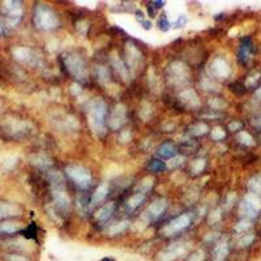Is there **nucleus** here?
I'll return each mask as SVG.
<instances>
[{
    "mask_svg": "<svg viewBox=\"0 0 261 261\" xmlns=\"http://www.w3.org/2000/svg\"><path fill=\"white\" fill-rule=\"evenodd\" d=\"M107 105L102 98H95L89 107L88 122L93 134L98 137H103L106 135V120H107Z\"/></svg>",
    "mask_w": 261,
    "mask_h": 261,
    "instance_id": "f257e3e1",
    "label": "nucleus"
},
{
    "mask_svg": "<svg viewBox=\"0 0 261 261\" xmlns=\"http://www.w3.org/2000/svg\"><path fill=\"white\" fill-rule=\"evenodd\" d=\"M33 21H34V25H36L37 29L46 30V32L57 29L60 24L57 13L45 4H39V6L36 7Z\"/></svg>",
    "mask_w": 261,
    "mask_h": 261,
    "instance_id": "f03ea898",
    "label": "nucleus"
},
{
    "mask_svg": "<svg viewBox=\"0 0 261 261\" xmlns=\"http://www.w3.org/2000/svg\"><path fill=\"white\" fill-rule=\"evenodd\" d=\"M64 65L69 74H72L76 80L85 81L89 76V71L86 67L85 59L79 53H68L64 55Z\"/></svg>",
    "mask_w": 261,
    "mask_h": 261,
    "instance_id": "7ed1b4c3",
    "label": "nucleus"
},
{
    "mask_svg": "<svg viewBox=\"0 0 261 261\" xmlns=\"http://www.w3.org/2000/svg\"><path fill=\"white\" fill-rule=\"evenodd\" d=\"M190 242H175L160 251L157 255V261H176L190 253Z\"/></svg>",
    "mask_w": 261,
    "mask_h": 261,
    "instance_id": "20e7f679",
    "label": "nucleus"
},
{
    "mask_svg": "<svg viewBox=\"0 0 261 261\" xmlns=\"http://www.w3.org/2000/svg\"><path fill=\"white\" fill-rule=\"evenodd\" d=\"M0 9H2V13L6 16L7 27L9 28L17 27L18 22L22 18V15H24V9H22L21 2H13V0L3 2L2 6H0Z\"/></svg>",
    "mask_w": 261,
    "mask_h": 261,
    "instance_id": "39448f33",
    "label": "nucleus"
},
{
    "mask_svg": "<svg viewBox=\"0 0 261 261\" xmlns=\"http://www.w3.org/2000/svg\"><path fill=\"white\" fill-rule=\"evenodd\" d=\"M167 79L174 85H181L190 79V68L183 62H172L167 67Z\"/></svg>",
    "mask_w": 261,
    "mask_h": 261,
    "instance_id": "423d86ee",
    "label": "nucleus"
},
{
    "mask_svg": "<svg viewBox=\"0 0 261 261\" xmlns=\"http://www.w3.org/2000/svg\"><path fill=\"white\" fill-rule=\"evenodd\" d=\"M68 178L80 188H88L92 184V174L85 167L79 165H71L65 169Z\"/></svg>",
    "mask_w": 261,
    "mask_h": 261,
    "instance_id": "0eeeda50",
    "label": "nucleus"
},
{
    "mask_svg": "<svg viewBox=\"0 0 261 261\" xmlns=\"http://www.w3.org/2000/svg\"><path fill=\"white\" fill-rule=\"evenodd\" d=\"M192 223V216L191 214H180L170 221L165 227L162 228V234L165 237H174L179 232L187 230Z\"/></svg>",
    "mask_w": 261,
    "mask_h": 261,
    "instance_id": "6e6552de",
    "label": "nucleus"
},
{
    "mask_svg": "<svg viewBox=\"0 0 261 261\" xmlns=\"http://www.w3.org/2000/svg\"><path fill=\"white\" fill-rule=\"evenodd\" d=\"M12 55L17 62L33 65V67H38L42 63L41 55H39L36 50H33V48L30 47H25V46H20V47L13 48Z\"/></svg>",
    "mask_w": 261,
    "mask_h": 261,
    "instance_id": "1a4fd4ad",
    "label": "nucleus"
},
{
    "mask_svg": "<svg viewBox=\"0 0 261 261\" xmlns=\"http://www.w3.org/2000/svg\"><path fill=\"white\" fill-rule=\"evenodd\" d=\"M124 55L125 62H127V68L129 69V72H137V69L140 68V65L144 63L143 53L134 43L128 42L127 45H125Z\"/></svg>",
    "mask_w": 261,
    "mask_h": 261,
    "instance_id": "9d476101",
    "label": "nucleus"
},
{
    "mask_svg": "<svg viewBox=\"0 0 261 261\" xmlns=\"http://www.w3.org/2000/svg\"><path fill=\"white\" fill-rule=\"evenodd\" d=\"M125 122H127V109L123 103L115 105L110 116L106 120V124L113 130H119L124 125Z\"/></svg>",
    "mask_w": 261,
    "mask_h": 261,
    "instance_id": "9b49d317",
    "label": "nucleus"
},
{
    "mask_svg": "<svg viewBox=\"0 0 261 261\" xmlns=\"http://www.w3.org/2000/svg\"><path fill=\"white\" fill-rule=\"evenodd\" d=\"M167 200L163 199V197H160V199L154 200L148 206V209L144 213V220L146 222H151V221H157L161 216H162L167 209Z\"/></svg>",
    "mask_w": 261,
    "mask_h": 261,
    "instance_id": "f8f14e48",
    "label": "nucleus"
},
{
    "mask_svg": "<svg viewBox=\"0 0 261 261\" xmlns=\"http://www.w3.org/2000/svg\"><path fill=\"white\" fill-rule=\"evenodd\" d=\"M51 191H53L54 206H55L57 213H68L71 209V199H69L68 193L65 192V188H58V190Z\"/></svg>",
    "mask_w": 261,
    "mask_h": 261,
    "instance_id": "ddd939ff",
    "label": "nucleus"
},
{
    "mask_svg": "<svg viewBox=\"0 0 261 261\" xmlns=\"http://www.w3.org/2000/svg\"><path fill=\"white\" fill-rule=\"evenodd\" d=\"M4 128H6V132H8L12 137H22L29 134L30 129H32V125H30V123L24 122V120L13 119V120H7Z\"/></svg>",
    "mask_w": 261,
    "mask_h": 261,
    "instance_id": "4468645a",
    "label": "nucleus"
},
{
    "mask_svg": "<svg viewBox=\"0 0 261 261\" xmlns=\"http://www.w3.org/2000/svg\"><path fill=\"white\" fill-rule=\"evenodd\" d=\"M53 124L62 130H77L79 122L74 116L68 115V114L59 113L57 116L53 118Z\"/></svg>",
    "mask_w": 261,
    "mask_h": 261,
    "instance_id": "2eb2a0df",
    "label": "nucleus"
},
{
    "mask_svg": "<svg viewBox=\"0 0 261 261\" xmlns=\"http://www.w3.org/2000/svg\"><path fill=\"white\" fill-rule=\"evenodd\" d=\"M178 99L184 107L191 109V110H195V109H199L200 107V98L197 95V93L193 89H184L183 92L179 93Z\"/></svg>",
    "mask_w": 261,
    "mask_h": 261,
    "instance_id": "dca6fc26",
    "label": "nucleus"
},
{
    "mask_svg": "<svg viewBox=\"0 0 261 261\" xmlns=\"http://www.w3.org/2000/svg\"><path fill=\"white\" fill-rule=\"evenodd\" d=\"M212 76L216 79H225L230 74V67L222 58H216L209 67Z\"/></svg>",
    "mask_w": 261,
    "mask_h": 261,
    "instance_id": "f3484780",
    "label": "nucleus"
},
{
    "mask_svg": "<svg viewBox=\"0 0 261 261\" xmlns=\"http://www.w3.org/2000/svg\"><path fill=\"white\" fill-rule=\"evenodd\" d=\"M110 62H111V65L115 68V71L119 73V76H120L125 83H128L130 79V72L129 69L127 68V64L123 62L122 58L119 57V54L116 53V51H114V53L110 55Z\"/></svg>",
    "mask_w": 261,
    "mask_h": 261,
    "instance_id": "a211bd4d",
    "label": "nucleus"
},
{
    "mask_svg": "<svg viewBox=\"0 0 261 261\" xmlns=\"http://www.w3.org/2000/svg\"><path fill=\"white\" fill-rule=\"evenodd\" d=\"M21 214H22V209L18 205L11 204V202H0V220L20 217Z\"/></svg>",
    "mask_w": 261,
    "mask_h": 261,
    "instance_id": "6ab92c4d",
    "label": "nucleus"
},
{
    "mask_svg": "<svg viewBox=\"0 0 261 261\" xmlns=\"http://www.w3.org/2000/svg\"><path fill=\"white\" fill-rule=\"evenodd\" d=\"M114 211H115V202H107L95 213V221L101 223L106 222V221L110 220V217L114 214Z\"/></svg>",
    "mask_w": 261,
    "mask_h": 261,
    "instance_id": "aec40b11",
    "label": "nucleus"
},
{
    "mask_svg": "<svg viewBox=\"0 0 261 261\" xmlns=\"http://www.w3.org/2000/svg\"><path fill=\"white\" fill-rule=\"evenodd\" d=\"M107 195H109V184H101V186L97 187V190L93 192L92 200H90V206H95V205L101 204V202L106 199Z\"/></svg>",
    "mask_w": 261,
    "mask_h": 261,
    "instance_id": "412c9836",
    "label": "nucleus"
},
{
    "mask_svg": "<svg viewBox=\"0 0 261 261\" xmlns=\"http://www.w3.org/2000/svg\"><path fill=\"white\" fill-rule=\"evenodd\" d=\"M30 163L33 166L38 167V169H48V167L53 166V161L48 155L46 154H33L29 157Z\"/></svg>",
    "mask_w": 261,
    "mask_h": 261,
    "instance_id": "4be33fe9",
    "label": "nucleus"
},
{
    "mask_svg": "<svg viewBox=\"0 0 261 261\" xmlns=\"http://www.w3.org/2000/svg\"><path fill=\"white\" fill-rule=\"evenodd\" d=\"M157 153L161 158H163V160H171V158H174L176 155V149L171 141H167V143H163L162 145L158 148Z\"/></svg>",
    "mask_w": 261,
    "mask_h": 261,
    "instance_id": "5701e85b",
    "label": "nucleus"
},
{
    "mask_svg": "<svg viewBox=\"0 0 261 261\" xmlns=\"http://www.w3.org/2000/svg\"><path fill=\"white\" fill-rule=\"evenodd\" d=\"M128 227H129V221H120V222L109 226L106 230V234L109 237H116V235H120L122 232H124Z\"/></svg>",
    "mask_w": 261,
    "mask_h": 261,
    "instance_id": "b1692460",
    "label": "nucleus"
},
{
    "mask_svg": "<svg viewBox=\"0 0 261 261\" xmlns=\"http://www.w3.org/2000/svg\"><path fill=\"white\" fill-rule=\"evenodd\" d=\"M48 181L51 183V190H58V188H64V176L59 171H50L48 172Z\"/></svg>",
    "mask_w": 261,
    "mask_h": 261,
    "instance_id": "393cba45",
    "label": "nucleus"
},
{
    "mask_svg": "<svg viewBox=\"0 0 261 261\" xmlns=\"http://www.w3.org/2000/svg\"><path fill=\"white\" fill-rule=\"evenodd\" d=\"M94 76L101 85H106L110 81V72H109V69L105 65H95Z\"/></svg>",
    "mask_w": 261,
    "mask_h": 261,
    "instance_id": "a878e982",
    "label": "nucleus"
},
{
    "mask_svg": "<svg viewBox=\"0 0 261 261\" xmlns=\"http://www.w3.org/2000/svg\"><path fill=\"white\" fill-rule=\"evenodd\" d=\"M154 186V178H151V176H146V178L141 179L139 181L136 187H135V192L136 193H143V195H146L149 191L153 188Z\"/></svg>",
    "mask_w": 261,
    "mask_h": 261,
    "instance_id": "bb28decb",
    "label": "nucleus"
},
{
    "mask_svg": "<svg viewBox=\"0 0 261 261\" xmlns=\"http://www.w3.org/2000/svg\"><path fill=\"white\" fill-rule=\"evenodd\" d=\"M228 256V244L226 242L217 244L213 251V261H226Z\"/></svg>",
    "mask_w": 261,
    "mask_h": 261,
    "instance_id": "cd10ccee",
    "label": "nucleus"
},
{
    "mask_svg": "<svg viewBox=\"0 0 261 261\" xmlns=\"http://www.w3.org/2000/svg\"><path fill=\"white\" fill-rule=\"evenodd\" d=\"M21 230V223L18 222H3L0 223V235L16 234Z\"/></svg>",
    "mask_w": 261,
    "mask_h": 261,
    "instance_id": "c85d7f7f",
    "label": "nucleus"
},
{
    "mask_svg": "<svg viewBox=\"0 0 261 261\" xmlns=\"http://www.w3.org/2000/svg\"><path fill=\"white\" fill-rule=\"evenodd\" d=\"M144 201H145V195H143V193H135V195H132L127 200L125 204H127L128 211H136Z\"/></svg>",
    "mask_w": 261,
    "mask_h": 261,
    "instance_id": "c756f323",
    "label": "nucleus"
},
{
    "mask_svg": "<svg viewBox=\"0 0 261 261\" xmlns=\"http://www.w3.org/2000/svg\"><path fill=\"white\" fill-rule=\"evenodd\" d=\"M249 59H251V43L249 41H244L239 48V60L242 63H247Z\"/></svg>",
    "mask_w": 261,
    "mask_h": 261,
    "instance_id": "7c9ffc66",
    "label": "nucleus"
},
{
    "mask_svg": "<svg viewBox=\"0 0 261 261\" xmlns=\"http://www.w3.org/2000/svg\"><path fill=\"white\" fill-rule=\"evenodd\" d=\"M188 130H190V134L192 135V136H202V135H205L208 132V125L201 122L195 123V124L190 125Z\"/></svg>",
    "mask_w": 261,
    "mask_h": 261,
    "instance_id": "2f4dec72",
    "label": "nucleus"
},
{
    "mask_svg": "<svg viewBox=\"0 0 261 261\" xmlns=\"http://www.w3.org/2000/svg\"><path fill=\"white\" fill-rule=\"evenodd\" d=\"M153 115V106L148 102H143L141 103V109H140V118L143 120H149Z\"/></svg>",
    "mask_w": 261,
    "mask_h": 261,
    "instance_id": "473e14b6",
    "label": "nucleus"
},
{
    "mask_svg": "<svg viewBox=\"0 0 261 261\" xmlns=\"http://www.w3.org/2000/svg\"><path fill=\"white\" fill-rule=\"evenodd\" d=\"M205 165H206V161L202 160V158H197V160L193 161L192 165H191V172H192L193 175H197V174L204 171Z\"/></svg>",
    "mask_w": 261,
    "mask_h": 261,
    "instance_id": "72a5a7b5",
    "label": "nucleus"
},
{
    "mask_svg": "<svg viewBox=\"0 0 261 261\" xmlns=\"http://www.w3.org/2000/svg\"><path fill=\"white\" fill-rule=\"evenodd\" d=\"M148 169L150 170L151 172H161V171H165L167 169L166 163L162 162L160 160H151L150 163H149Z\"/></svg>",
    "mask_w": 261,
    "mask_h": 261,
    "instance_id": "f704fd0d",
    "label": "nucleus"
},
{
    "mask_svg": "<svg viewBox=\"0 0 261 261\" xmlns=\"http://www.w3.org/2000/svg\"><path fill=\"white\" fill-rule=\"evenodd\" d=\"M205 252L202 249H196L193 252L188 253L183 261H205Z\"/></svg>",
    "mask_w": 261,
    "mask_h": 261,
    "instance_id": "c9c22d12",
    "label": "nucleus"
},
{
    "mask_svg": "<svg viewBox=\"0 0 261 261\" xmlns=\"http://www.w3.org/2000/svg\"><path fill=\"white\" fill-rule=\"evenodd\" d=\"M157 27H158V29L163 33L169 32L170 28H171V24H170L169 18H167V16L165 15V13H163V15H161V17L158 18Z\"/></svg>",
    "mask_w": 261,
    "mask_h": 261,
    "instance_id": "e433bc0d",
    "label": "nucleus"
},
{
    "mask_svg": "<svg viewBox=\"0 0 261 261\" xmlns=\"http://www.w3.org/2000/svg\"><path fill=\"white\" fill-rule=\"evenodd\" d=\"M136 20L139 21V24L141 25L145 30H150L151 27H153V25H151V21L148 20V18H145L144 13L140 12V11H137L136 12Z\"/></svg>",
    "mask_w": 261,
    "mask_h": 261,
    "instance_id": "4c0bfd02",
    "label": "nucleus"
},
{
    "mask_svg": "<svg viewBox=\"0 0 261 261\" xmlns=\"http://www.w3.org/2000/svg\"><path fill=\"white\" fill-rule=\"evenodd\" d=\"M4 260L6 261H30L27 256L21 255V253H17V252L7 253V255H4Z\"/></svg>",
    "mask_w": 261,
    "mask_h": 261,
    "instance_id": "58836bf2",
    "label": "nucleus"
},
{
    "mask_svg": "<svg viewBox=\"0 0 261 261\" xmlns=\"http://www.w3.org/2000/svg\"><path fill=\"white\" fill-rule=\"evenodd\" d=\"M184 161H186V158H184L183 155H175V157L171 158V160H170V162L167 163V167H170V169H175V167L183 165Z\"/></svg>",
    "mask_w": 261,
    "mask_h": 261,
    "instance_id": "ea45409f",
    "label": "nucleus"
},
{
    "mask_svg": "<svg viewBox=\"0 0 261 261\" xmlns=\"http://www.w3.org/2000/svg\"><path fill=\"white\" fill-rule=\"evenodd\" d=\"M188 21V17L186 15H180L178 16V18H176L174 22L171 24V28H174V29H179V28H183L186 27V24H187Z\"/></svg>",
    "mask_w": 261,
    "mask_h": 261,
    "instance_id": "a19ab883",
    "label": "nucleus"
},
{
    "mask_svg": "<svg viewBox=\"0 0 261 261\" xmlns=\"http://www.w3.org/2000/svg\"><path fill=\"white\" fill-rule=\"evenodd\" d=\"M24 237L27 239H36V235H37V227L36 225H29L27 228H25L24 231H22Z\"/></svg>",
    "mask_w": 261,
    "mask_h": 261,
    "instance_id": "79ce46f5",
    "label": "nucleus"
},
{
    "mask_svg": "<svg viewBox=\"0 0 261 261\" xmlns=\"http://www.w3.org/2000/svg\"><path fill=\"white\" fill-rule=\"evenodd\" d=\"M76 29H77V32L80 33V34H83V36H86L88 34V30H89V24H88V21L85 20H80L76 24Z\"/></svg>",
    "mask_w": 261,
    "mask_h": 261,
    "instance_id": "37998d69",
    "label": "nucleus"
},
{
    "mask_svg": "<svg viewBox=\"0 0 261 261\" xmlns=\"http://www.w3.org/2000/svg\"><path fill=\"white\" fill-rule=\"evenodd\" d=\"M225 137V130L221 127H216L213 130H212V139L216 140V141H220Z\"/></svg>",
    "mask_w": 261,
    "mask_h": 261,
    "instance_id": "c03bdc74",
    "label": "nucleus"
},
{
    "mask_svg": "<svg viewBox=\"0 0 261 261\" xmlns=\"http://www.w3.org/2000/svg\"><path fill=\"white\" fill-rule=\"evenodd\" d=\"M130 130L129 129H124L122 130V134H120V136H119V141L122 144H127L130 141Z\"/></svg>",
    "mask_w": 261,
    "mask_h": 261,
    "instance_id": "a18cd8bd",
    "label": "nucleus"
},
{
    "mask_svg": "<svg viewBox=\"0 0 261 261\" xmlns=\"http://www.w3.org/2000/svg\"><path fill=\"white\" fill-rule=\"evenodd\" d=\"M69 92H71L72 95H80L81 93H83V88H81L80 84L74 83L71 85V89H69Z\"/></svg>",
    "mask_w": 261,
    "mask_h": 261,
    "instance_id": "49530a36",
    "label": "nucleus"
},
{
    "mask_svg": "<svg viewBox=\"0 0 261 261\" xmlns=\"http://www.w3.org/2000/svg\"><path fill=\"white\" fill-rule=\"evenodd\" d=\"M209 105H211L213 109H216V110H218V109H221V107L225 106V103H223V102H221V99H218V98L211 99V101H209Z\"/></svg>",
    "mask_w": 261,
    "mask_h": 261,
    "instance_id": "de8ad7c7",
    "label": "nucleus"
},
{
    "mask_svg": "<svg viewBox=\"0 0 261 261\" xmlns=\"http://www.w3.org/2000/svg\"><path fill=\"white\" fill-rule=\"evenodd\" d=\"M238 137H239V140H241L243 144H247V145H251V144H252V139L249 137V135L244 134V132H242V134L239 135Z\"/></svg>",
    "mask_w": 261,
    "mask_h": 261,
    "instance_id": "09e8293b",
    "label": "nucleus"
},
{
    "mask_svg": "<svg viewBox=\"0 0 261 261\" xmlns=\"http://www.w3.org/2000/svg\"><path fill=\"white\" fill-rule=\"evenodd\" d=\"M220 220V212L217 211V212H213V213H211L209 214V218H208V221H209V223H214V221H218Z\"/></svg>",
    "mask_w": 261,
    "mask_h": 261,
    "instance_id": "8fccbe9b",
    "label": "nucleus"
},
{
    "mask_svg": "<svg viewBox=\"0 0 261 261\" xmlns=\"http://www.w3.org/2000/svg\"><path fill=\"white\" fill-rule=\"evenodd\" d=\"M252 239H253V237H251V235H249V237L243 238V239H242V241L239 242V246H241V247L249 246V244H251V242H252Z\"/></svg>",
    "mask_w": 261,
    "mask_h": 261,
    "instance_id": "3c124183",
    "label": "nucleus"
},
{
    "mask_svg": "<svg viewBox=\"0 0 261 261\" xmlns=\"http://www.w3.org/2000/svg\"><path fill=\"white\" fill-rule=\"evenodd\" d=\"M150 4L154 7L155 9H160V8H162L163 6H165V2H161V0H160V2H157V0H154V2H151Z\"/></svg>",
    "mask_w": 261,
    "mask_h": 261,
    "instance_id": "603ef678",
    "label": "nucleus"
},
{
    "mask_svg": "<svg viewBox=\"0 0 261 261\" xmlns=\"http://www.w3.org/2000/svg\"><path fill=\"white\" fill-rule=\"evenodd\" d=\"M155 11H157V9H155L154 7H153L150 3H149L148 4V13H149V16H150V17H154V16H155Z\"/></svg>",
    "mask_w": 261,
    "mask_h": 261,
    "instance_id": "864d4df0",
    "label": "nucleus"
},
{
    "mask_svg": "<svg viewBox=\"0 0 261 261\" xmlns=\"http://www.w3.org/2000/svg\"><path fill=\"white\" fill-rule=\"evenodd\" d=\"M241 127H242L241 123H237V122L230 123V125H228V128H230V129H231V130H237L238 128H241Z\"/></svg>",
    "mask_w": 261,
    "mask_h": 261,
    "instance_id": "5fc2aeb1",
    "label": "nucleus"
},
{
    "mask_svg": "<svg viewBox=\"0 0 261 261\" xmlns=\"http://www.w3.org/2000/svg\"><path fill=\"white\" fill-rule=\"evenodd\" d=\"M101 261H115V260H114V258H111V257H105V258H102Z\"/></svg>",
    "mask_w": 261,
    "mask_h": 261,
    "instance_id": "6e6d98bb",
    "label": "nucleus"
},
{
    "mask_svg": "<svg viewBox=\"0 0 261 261\" xmlns=\"http://www.w3.org/2000/svg\"><path fill=\"white\" fill-rule=\"evenodd\" d=\"M3 33H4V27L2 24H0V36H2Z\"/></svg>",
    "mask_w": 261,
    "mask_h": 261,
    "instance_id": "4d7b16f0",
    "label": "nucleus"
}]
</instances>
